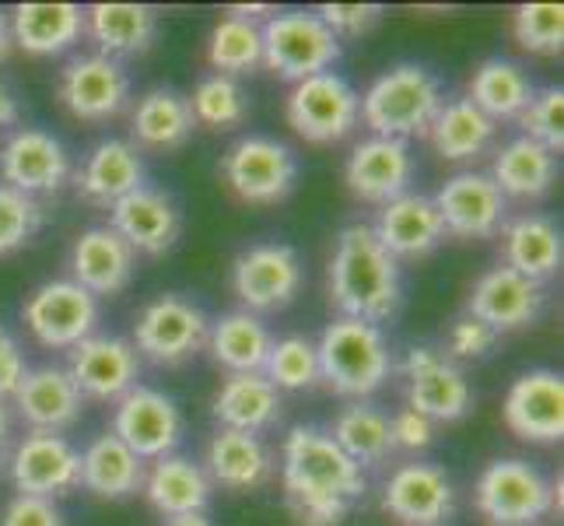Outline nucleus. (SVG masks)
Listing matches in <instances>:
<instances>
[{
    "label": "nucleus",
    "mask_w": 564,
    "mask_h": 526,
    "mask_svg": "<svg viewBox=\"0 0 564 526\" xmlns=\"http://www.w3.org/2000/svg\"><path fill=\"white\" fill-rule=\"evenodd\" d=\"M284 495L302 526H340L365 495V471L319 428H291L281 463Z\"/></svg>",
    "instance_id": "obj_1"
},
{
    "label": "nucleus",
    "mask_w": 564,
    "mask_h": 526,
    "mask_svg": "<svg viewBox=\"0 0 564 526\" xmlns=\"http://www.w3.org/2000/svg\"><path fill=\"white\" fill-rule=\"evenodd\" d=\"M400 299V264L379 246L368 225H347L329 260V302L340 309V316L379 326L397 313Z\"/></svg>",
    "instance_id": "obj_2"
},
{
    "label": "nucleus",
    "mask_w": 564,
    "mask_h": 526,
    "mask_svg": "<svg viewBox=\"0 0 564 526\" xmlns=\"http://www.w3.org/2000/svg\"><path fill=\"white\" fill-rule=\"evenodd\" d=\"M442 106L438 77L421 64H400L368 85L361 95V120L372 138L406 141L414 133H427Z\"/></svg>",
    "instance_id": "obj_3"
},
{
    "label": "nucleus",
    "mask_w": 564,
    "mask_h": 526,
    "mask_svg": "<svg viewBox=\"0 0 564 526\" xmlns=\"http://www.w3.org/2000/svg\"><path fill=\"white\" fill-rule=\"evenodd\" d=\"M319 379H326L340 397H372L393 373L386 334L372 323L351 316L334 320L316 341Z\"/></svg>",
    "instance_id": "obj_4"
},
{
    "label": "nucleus",
    "mask_w": 564,
    "mask_h": 526,
    "mask_svg": "<svg viewBox=\"0 0 564 526\" xmlns=\"http://www.w3.org/2000/svg\"><path fill=\"white\" fill-rule=\"evenodd\" d=\"M260 39H263V67L291 85L326 74L340 61V39L319 22V14L308 11L270 14L260 25Z\"/></svg>",
    "instance_id": "obj_5"
},
{
    "label": "nucleus",
    "mask_w": 564,
    "mask_h": 526,
    "mask_svg": "<svg viewBox=\"0 0 564 526\" xmlns=\"http://www.w3.org/2000/svg\"><path fill=\"white\" fill-rule=\"evenodd\" d=\"M361 120V95L340 74L326 71L291 85L288 124L308 144H337Z\"/></svg>",
    "instance_id": "obj_6"
},
{
    "label": "nucleus",
    "mask_w": 564,
    "mask_h": 526,
    "mask_svg": "<svg viewBox=\"0 0 564 526\" xmlns=\"http://www.w3.org/2000/svg\"><path fill=\"white\" fill-rule=\"evenodd\" d=\"M477 509L491 526H533L554 509V484L527 460H491L477 481Z\"/></svg>",
    "instance_id": "obj_7"
},
{
    "label": "nucleus",
    "mask_w": 564,
    "mask_h": 526,
    "mask_svg": "<svg viewBox=\"0 0 564 526\" xmlns=\"http://www.w3.org/2000/svg\"><path fill=\"white\" fill-rule=\"evenodd\" d=\"M221 175L242 204L270 207L295 190L299 159L274 138H242L221 159Z\"/></svg>",
    "instance_id": "obj_8"
},
{
    "label": "nucleus",
    "mask_w": 564,
    "mask_h": 526,
    "mask_svg": "<svg viewBox=\"0 0 564 526\" xmlns=\"http://www.w3.org/2000/svg\"><path fill=\"white\" fill-rule=\"evenodd\" d=\"M22 316L32 337L43 347L70 351L85 337H91L95 326H99V299L82 285H74L70 278H61L39 285L29 296Z\"/></svg>",
    "instance_id": "obj_9"
},
{
    "label": "nucleus",
    "mask_w": 564,
    "mask_h": 526,
    "mask_svg": "<svg viewBox=\"0 0 564 526\" xmlns=\"http://www.w3.org/2000/svg\"><path fill=\"white\" fill-rule=\"evenodd\" d=\"M207 316L200 305H193L180 296H162L151 305H144V313L138 316L133 326V351L154 365H183L207 344Z\"/></svg>",
    "instance_id": "obj_10"
},
{
    "label": "nucleus",
    "mask_w": 564,
    "mask_h": 526,
    "mask_svg": "<svg viewBox=\"0 0 564 526\" xmlns=\"http://www.w3.org/2000/svg\"><path fill=\"white\" fill-rule=\"evenodd\" d=\"M112 436L120 439L133 457L162 460L183 439V415L172 397L151 386H133L127 397L116 400Z\"/></svg>",
    "instance_id": "obj_11"
},
{
    "label": "nucleus",
    "mask_w": 564,
    "mask_h": 526,
    "mask_svg": "<svg viewBox=\"0 0 564 526\" xmlns=\"http://www.w3.org/2000/svg\"><path fill=\"white\" fill-rule=\"evenodd\" d=\"M231 288H236L246 313H278L291 305L302 288V260L284 243L252 246L231 267Z\"/></svg>",
    "instance_id": "obj_12"
},
{
    "label": "nucleus",
    "mask_w": 564,
    "mask_h": 526,
    "mask_svg": "<svg viewBox=\"0 0 564 526\" xmlns=\"http://www.w3.org/2000/svg\"><path fill=\"white\" fill-rule=\"evenodd\" d=\"M432 201L438 207L445 236L453 239H491L509 218V201L501 197L488 172L453 175Z\"/></svg>",
    "instance_id": "obj_13"
},
{
    "label": "nucleus",
    "mask_w": 564,
    "mask_h": 526,
    "mask_svg": "<svg viewBox=\"0 0 564 526\" xmlns=\"http://www.w3.org/2000/svg\"><path fill=\"white\" fill-rule=\"evenodd\" d=\"M400 373L406 379V404L411 411L438 421H459L474 404V389L466 383L463 368L453 365L432 347H414L403 358Z\"/></svg>",
    "instance_id": "obj_14"
},
{
    "label": "nucleus",
    "mask_w": 564,
    "mask_h": 526,
    "mask_svg": "<svg viewBox=\"0 0 564 526\" xmlns=\"http://www.w3.org/2000/svg\"><path fill=\"white\" fill-rule=\"evenodd\" d=\"M56 95L70 116L88 124H102L120 116L130 103V77L120 61H109L102 53L77 56L61 71Z\"/></svg>",
    "instance_id": "obj_15"
},
{
    "label": "nucleus",
    "mask_w": 564,
    "mask_h": 526,
    "mask_svg": "<svg viewBox=\"0 0 564 526\" xmlns=\"http://www.w3.org/2000/svg\"><path fill=\"white\" fill-rule=\"evenodd\" d=\"M11 484L18 495L32 498H56L82 484V453L64 436L53 432H29L11 453Z\"/></svg>",
    "instance_id": "obj_16"
},
{
    "label": "nucleus",
    "mask_w": 564,
    "mask_h": 526,
    "mask_svg": "<svg viewBox=\"0 0 564 526\" xmlns=\"http://www.w3.org/2000/svg\"><path fill=\"white\" fill-rule=\"evenodd\" d=\"M67 376L74 379L77 394L91 400H120L127 397L141 376V355L130 341L112 334H91L77 347H70Z\"/></svg>",
    "instance_id": "obj_17"
},
{
    "label": "nucleus",
    "mask_w": 564,
    "mask_h": 526,
    "mask_svg": "<svg viewBox=\"0 0 564 526\" xmlns=\"http://www.w3.org/2000/svg\"><path fill=\"white\" fill-rule=\"evenodd\" d=\"M505 425L522 442L551 446L564 436V379L551 368L522 373L505 397Z\"/></svg>",
    "instance_id": "obj_18"
},
{
    "label": "nucleus",
    "mask_w": 564,
    "mask_h": 526,
    "mask_svg": "<svg viewBox=\"0 0 564 526\" xmlns=\"http://www.w3.org/2000/svg\"><path fill=\"white\" fill-rule=\"evenodd\" d=\"M0 175H4V186L32 201L43 193H56L70 175L67 148L46 130H14L0 148Z\"/></svg>",
    "instance_id": "obj_19"
},
{
    "label": "nucleus",
    "mask_w": 564,
    "mask_h": 526,
    "mask_svg": "<svg viewBox=\"0 0 564 526\" xmlns=\"http://www.w3.org/2000/svg\"><path fill=\"white\" fill-rule=\"evenodd\" d=\"M414 159L406 141L393 138H368L355 144L351 159L344 165V183L365 204H389L411 193Z\"/></svg>",
    "instance_id": "obj_20"
},
{
    "label": "nucleus",
    "mask_w": 564,
    "mask_h": 526,
    "mask_svg": "<svg viewBox=\"0 0 564 526\" xmlns=\"http://www.w3.org/2000/svg\"><path fill=\"white\" fill-rule=\"evenodd\" d=\"M382 509L406 526H435L456 509L453 481L435 463H403L386 481Z\"/></svg>",
    "instance_id": "obj_21"
},
{
    "label": "nucleus",
    "mask_w": 564,
    "mask_h": 526,
    "mask_svg": "<svg viewBox=\"0 0 564 526\" xmlns=\"http://www.w3.org/2000/svg\"><path fill=\"white\" fill-rule=\"evenodd\" d=\"M109 214H112L109 228L120 232L123 243L133 253L162 257V253H169L180 243V232H183L180 207L172 204L169 193L154 190V186H141V190L127 193L123 201H116L109 207Z\"/></svg>",
    "instance_id": "obj_22"
},
{
    "label": "nucleus",
    "mask_w": 564,
    "mask_h": 526,
    "mask_svg": "<svg viewBox=\"0 0 564 526\" xmlns=\"http://www.w3.org/2000/svg\"><path fill=\"white\" fill-rule=\"evenodd\" d=\"M543 302H547L543 285L516 275L509 267H495L474 285L466 313L488 323L495 334H505V330H522L536 323V316L543 313Z\"/></svg>",
    "instance_id": "obj_23"
},
{
    "label": "nucleus",
    "mask_w": 564,
    "mask_h": 526,
    "mask_svg": "<svg viewBox=\"0 0 564 526\" xmlns=\"http://www.w3.org/2000/svg\"><path fill=\"white\" fill-rule=\"evenodd\" d=\"M368 228H372L379 246L397 264L400 260H421L432 249H438L445 239L438 207L432 197H424V193H403V197L382 204L376 225H368Z\"/></svg>",
    "instance_id": "obj_24"
},
{
    "label": "nucleus",
    "mask_w": 564,
    "mask_h": 526,
    "mask_svg": "<svg viewBox=\"0 0 564 526\" xmlns=\"http://www.w3.org/2000/svg\"><path fill=\"white\" fill-rule=\"evenodd\" d=\"M133 270H138V253L109 225H95L82 232L70 249V281L91 291L95 299L120 296L133 281Z\"/></svg>",
    "instance_id": "obj_25"
},
{
    "label": "nucleus",
    "mask_w": 564,
    "mask_h": 526,
    "mask_svg": "<svg viewBox=\"0 0 564 526\" xmlns=\"http://www.w3.org/2000/svg\"><path fill=\"white\" fill-rule=\"evenodd\" d=\"M14 407H18V415L32 425V432L61 436L70 425H77V418H82L85 397L77 394V386L67 376V368L39 365V368H29L22 386L14 389Z\"/></svg>",
    "instance_id": "obj_26"
},
{
    "label": "nucleus",
    "mask_w": 564,
    "mask_h": 526,
    "mask_svg": "<svg viewBox=\"0 0 564 526\" xmlns=\"http://www.w3.org/2000/svg\"><path fill=\"white\" fill-rule=\"evenodd\" d=\"M281 411H284L281 389L263 373L228 376L210 404V415L218 418L221 428H236V432H249V436H260L267 428H274L281 421Z\"/></svg>",
    "instance_id": "obj_27"
},
{
    "label": "nucleus",
    "mask_w": 564,
    "mask_h": 526,
    "mask_svg": "<svg viewBox=\"0 0 564 526\" xmlns=\"http://www.w3.org/2000/svg\"><path fill=\"white\" fill-rule=\"evenodd\" d=\"M144 186V162L138 148L120 138H106L91 148L85 159L82 172H77V193L88 204L112 207L116 201H123L127 193Z\"/></svg>",
    "instance_id": "obj_28"
},
{
    "label": "nucleus",
    "mask_w": 564,
    "mask_h": 526,
    "mask_svg": "<svg viewBox=\"0 0 564 526\" xmlns=\"http://www.w3.org/2000/svg\"><path fill=\"white\" fill-rule=\"evenodd\" d=\"M204 474L210 484H221L228 492H252L270 481L274 460L260 436L236 432V428H218L207 442V466Z\"/></svg>",
    "instance_id": "obj_29"
},
{
    "label": "nucleus",
    "mask_w": 564,
    "mask_h": 526,
    "mask_svg": "<svg viewBox=\"0 0 564 526\" xmlns=\"http://www.w3.org/2000/svg\"><path fill=\"white\" fill-rule=\"evenodd\" d=\"M210 477L204 474L200 463L186 457H162L154 460L151 471H144V498L151 502L154 513L169 516H189L207 513L210 505Z\"/></svg>",
    "instance_id": "obj_30"
},
{
    "label": "nucleus",
    "mask_w": 564,
    "mask_h": 526,
    "mask_svg": "<svg viewBox=\"0 0 564 526\" xmlns=\"http://www.w3.org/2000/svg\"><path fill=\"white\" fill-rule=\"evenodd\" d=\"M501 243H505V267L516 270V275L536 285L557 275L564 246L557 225L547 214H522V218L509 222L501 228Z\"/></svg>",
    "instance_id": "obj_31"
},
{
    "label": "nucleus",
    "mask_w": 564,
    "mask_h": 526,
    "mask_svg": "<svg viewBox=\"0 0 564 526\" xmlns=\"http://www.w3.org/2000/svg\"><path fill=\"white\" fill-rule=\"evenodd\" d=\"M85 32L109 61L141 56L159 35V14L148 4H95L85 11Z\"/></svg>",
    "instance_id": "obj_32"
},
{
    "label": "nucleus",
    "mask_w": 564,
    "mask_h": 526,
    "mask_svg": "<svg viewBox=\"0 0 564 526\" xmlns=\"http://www.w3.org/2000/svg\"><path fill=\"white\" fill-rule=\"evenodd\" d=\"M14 46L32 56H56L82 43L85 11L77 4H18L11 14Z\"/></svg>",
    "instance_id": "obj_33"
},
{
    "label": "nucleus",
    "mask_w": 564,
    "mask_h": 526,
    "mask_svg": "<svg viewBox=\"0 0 564 526\" xmlns=\"http://www.w3.org/2000/svg\"><path fill=\"white\" fill-rule=\"evenodd\" d=\"M557 180V154L530 138L509 141L491 165V183L505 201H536Z\"/></svg>",
    "instance_id": "obj_34"
},
{
    "label": "nucleus",
    "mask_w": 564,
    "mask_h": 526,
    "mask_svg": "<svg viewBox=\"0 0 564 526\" xmlns=\"http://www.w3.org/2000/svg\"><path fill=\"white\" fill-rule=\"evenodd\" d=\"M207 347L214 362L228 368V376L236 373H263L274 337L260 316L236 309V313H225L221 320H214L207 330Z\"/></svg>",
    "instance_id": "obj_35"
},
{
    "label": "nucleus",
    "mask_w": 564,
    "mask_h": 526,
    "mask_svg": "<svg viewBox=\"0 0 564 526\" xmlns=\"http://www.w3.org/2000/svg\"><path fill=\"white\" fill-rule=\"evenodd\" d=\"M82 484L95 498H130L144 489V460L133 457L112 432L99 436L82 453Z\"/></svg>",
    "instance_id": "obj_36"
},
{
    "label": "nucleus",
    "mask_w": 564,
    "mask_h": 526,
    "mask_svg": "<svg viewBox=\"0 0 564 526\" xmlns=\"http://www.w3.org/2000/svg\"><path fill=\"white\" fill-rule=\"evenodd\" d=\"M130 127H133L138 144L154 148V151H172L189 141L197 120H193L186 95L172 92V88H151L138 99V109L130 116Z\"/></svg>",
    "instance_id": "obj_37"
},
{
    "label": "nucleus",
    "mask_w": 564,
    "mask_h": 526,
    "mask_svg": "<svg viewBox=\"0 0 564 526\" xmlns=\"http://www.w3.org/2000/svg\"><path fill=\"white\" fill-rule=\"evenodd\" d=\"M491 124L498 120H519L522 109L533 103V82L527 71L516 67L512 61L491 56L484 61L470 77V95H466Z\"/></svg>",
    "instance_id": "obj_38"
},
{
    "label": "nucleus",
    "mask_w": 564,
    "mask_h": 526,
    "mask_svg": "<svg viewBox=\"0 0 564 526\" xmlns=\"http://www.w3.org/2000/svg\"><path fill=\"white\" fill-rule=\"evenodd\" d=\"M495 130L498 124H491L470 99H453L438 109L435 124L427 127V138L445 162H470L491 148Z\"/></svg>",
    "instance_id": "obj_39"
},
{
    "label": "nucleus",
    "mask_w": 564,
    "mask_h": 526,
    "mask_svg": "<svg viewBox=\"0 0 564 526\" xmlns=\"http://www.w3.org/2000/svg\"><path fill=\"white\" fill-rule=\"evenodd\" d=\"M340 450L358 466H379L393 453V436H389V418L372 404H347L329 432Z\"/></svg>",
    "instance_id": "obj_40"
},
{
    "label": "nucleus",
    "mask_w": 564,
    "mask_h": 526,
    "mask_svg": "<svg viewBox=\"0 0 564 526\" xmlns=\"http://www.w3.org/2000/svg\"><path fill=\"white\" fill-rule=\"evenodd\" d=\"M207 61L210 67L236 77V74H252L263 64V39H260V22H246V18H231L225 14L210 32V46H207Z\"/></svg>",
    "instance_id": "obj_41"
},
{
    "label": "nucleus",
    "mask_w": 564,
    "mask_h": 526,
    "mask_svg": "<svg viewBox=\"0 0 564 526\" xmlns=\"http://www.w3.org/2000/svg\"><path fill=\"white\" fill-rule=\"evenodd\" d=\"M186 103H189L193 120H197L200 127H210V130H231L249 116V103H246L242 85L236 82V77H225V74L204 77Z\"/></svg>",
    "instance_id": "obj_42"
},
{
    "label": "nucleus",
    "mask_w": 564,
    "mask_h": 526,
    "mask_svg": "<svg viewBox=\"0 0 564 526\" xmlns=\"http://www.w3.org/2000/svg\"><path fill=\"white\" fill-rule=\"evenodd\" d=\"M263 376L274 383L281 394L291 389V394H299V389H313L319 383V358H316V344L308 337H281L274 341L267 355V365H263Z\"/></svg>",
    "instance_id": "obj_43"
},
{
    "label": "nucleus",
    "mask_w": 564,
    "mask_h": 526,
    "mask_svg": "<svg viewBox=\"0 0 564 526\" xmlns=\"http://www.w3.org/2000/svg\"><path fill=\"white\" fill-rule=\"evenodd\" d=\"M516 43L536 56H557L564 46V8L561 4H522L512 18Z\"/></svg>",
    "instance_id": "obj_44"
},
{
    "label": "nucleus",
    "mask_w": 564,
    "mask_h": 526,
    "mask_svg": "<svg viewBox=\"0 0 564 526\" xmlns=\"http://www.w3.org/2000/svg\"><path fill=\"white\" fill-rule=\"evenodd\" d=\"M39 228H43V207H39V201L0 183V257H11L25 243H32Z\"/></svg>",
    "instance_id": "obj_45"
},
{
    "label": "nucleus",
    "mask_w": 564,
    "mask_h": 526,
    "mask_svg": "<svg viewBox=\"0 0 564 526\" xmlns=\"http://www.w3.org/2000/svg\"><path fill=\"white\" fill-rule=\"evenodd\" d=\"M519 127L522 138H530L557 154L564 148V92L561 88L533 92V103L522 109Z\"/></svg>",
    "instance_id": "obj_46"
},
{
    "label": "nucleus",
    "mask_w": 564,
    "mask_h": 526,
    "mask_svg": "<svg viewBox=\"0 0 564 526\" xmlns=\"http://www.w3.org/2000/svg\"><path fill=\"white\" fill-rule=\"evenodd\" d=\"M316 14L337 39H358V35L372 32L382 22V8L379 4H323Z\"/></svg>",
    "instance_id": "obj_47"
},
{
    "label": "nucleus",
    "mask_w": 564,
    "mask_h": 526,
    "mask_svg": "<svg viewBox=\"0 0 564 526\" xmlns=\"http://www.w3.org/2000/svg\"><path fill=\"white\" fill-rule=\"evenodd\" d=\"M495 341H498V334L488 323H480L466 313L449 330V355L453 358H484L495 347Z\"/></svg>",
    "instance_id": "obj_48"
},
{
    "label": "nucleus",
    "mask_w": 564,
    "mask_h": 526,
    "mask_svg": "<svg viewBox=\"0 0 564 526\" xmlns=\"http://www.w3.org/2000/svg\"><path fill=\"white\" fill-rule=\"evenodd\" d=\"M389 436H393V450H427V446L435 442V421L432 418H424L417 411H400L393 421H389Z\"/></svg>",
    "instance_id": "obj_49"
},
{
    "label": "nucleus",
    "mask_w": 564,
    "mask_h": 526,
    "mask_svg": "<svg viewBox=\"0 0 564 526\" xmlns=\"http://www.w3.org/2000/svg\"><path fill=\"white\" fill-rule=\"evenodd\" d=\"M0 526H64L61 513L50 498H32V495H14L4 509Z\"/></svg>",
    "instance_id": "obj_50"
},
{
    "label": "nucleus",
    "mask_w": 564,
    "mask_h": 526,
    "mask_svg": "<svg viewBox=\"0 0 564 526\" xmlns=\"http://www.w3.org/2000/svg\"><path fill=\"white\" fill-rule=\"evenodd\" d=\"M29 373V365H25V355H22V347H18V341L11 337V330L0 326V397H14V389L22 386Z\"/></svg>",
    "instance_id": "obj_51"
},
{
    "label": "nucleus",
    "mask_w": 564,
    "mask_h": 526,
    "mask_svg": "<svg viewBox=\"0 0 564 526\" xmlns=\"http://www.w3.org/2000/svg\"><path fill=\"white\" fill-rule=\"evenodd\" d=\"M14 120H18V103L11 99V92L0 85V130L11 127Z\"/></svg>",
    "instance_id": "obj_52"
},
{
    "label": "nucleus",
    "mask_w": 564,
    "mask_h": 526,
    "mask_svg": "<svg viewBox=\"0 0 564 526\" xmlns=\"http://www.w3.org/2000/svg\"><path fill=\"white\" fill-rule=\"evenodd\" d=\"M231 18H246V22H257L260 14H278L274 8H267V4H231L228 8Z\"/></svg>",
    "instance_id": "obj_53"
},
{
    "label": "nucleus",
    "mask_w": 564,
    "mask_h": 526,
    "mask_svg": "<svg viewBox=\"0 0 564 526\" xmlns=\"http://www.w3.org/2000/svg\"><path fill=\"white\" fill-rule=\"evenodd\" d=\"M14 50V35H11V18L0 14V61H8Z\"/></svg>",
    "instance_id": "obj_54"
},
{
    "label": "nucleus",
    "mask_w": 564,
    "mask_h": 526,
    "mask_svg": "<svg viewBox=\"0 0 564 526\" xmlns=\"http://www.w3.org/2000/svg\"><path fill=\"white\" fill-rule=\"evenodd\" d=\"M8 446H11V411H8L4 397H0V453H4Z\"/></svg>",
    "instance_id": "obj_55"
},
{
    "label": "nucleus",
    "mask_w": 564,
    "mask_h": 526,
    "mask_svg": "<svg viewBox=\"0 0 564 526\" xmlns=\"http://www.w3.org/2000/svg\"><path fill=\"white\" fill-rule=\"evenodd\" d=\"M162 526H214L207 513H189V516H169Z\"/></svg>",
    "instance_id": "obj_56"
}]
</instances>
